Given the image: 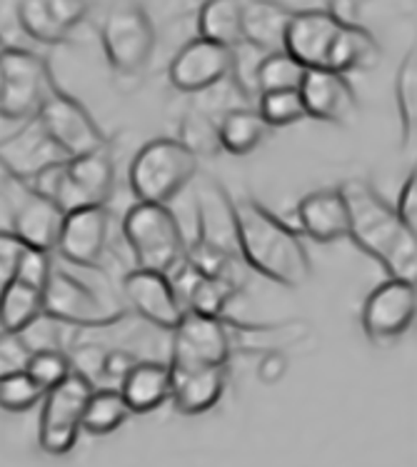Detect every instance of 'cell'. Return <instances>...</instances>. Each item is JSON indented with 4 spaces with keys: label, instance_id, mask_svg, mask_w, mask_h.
Segmentation results:
<instances>
[{
    "label": "cell",
    "instance_id": "obj_5",
    "mask_svg": "<svg viewBox=\"0 0 417 467\" xmlns=\"http://www.w3.org/2000/svg\"><path fill=\"white\" fill-rule=\"evenodd\" d=\"M198 175V158L178 138L142 145L130 165V188L138 202L168 205Z\"/></svg>",
    "mask_w": 417,
    "mask_h": 467
},
{
    "label": "cell",
    "instance_id": "obj_24",
    "mask_svg": "<svg viewBox=\"0 0 417 467\" xmlns=\"http://www.w3.org/2000/svg\"><path fill=\"white\" fill-rule=\"evenodd\" d=\"M120 395L130 412H152L172 395V370L168 363L141 360L120 380Z\"/></svg>",
    "mask_w": 417,
    "mask_h": 467
},
{
    "label": "cell",
    "instance_id": "obj_28",
    "mask_svg": "<svg viewBox=\"0 0 417 467\" xmlns=\"http://www.w3.org/2000/svg\"><path fill=\"white\" fill-rule=\"evenodd\" d=\"M380 63V46L378 40L372 38V33L362 26L348 28L342 26L338 43L332 48L330 63L328 70L330 73H340L348 76L352 70H370Z\"/></svg>",
    "mask_w": 417,
    "mask_h": 467
},
{
    "label": "cell",
    "instance_id": "obj_46",
    "mask_svg": "<svg viewBox=\"0 0 417 467\" xmlns=\"http://www.w3.org/2000/svg\"><path fill=\"white\" fill-rule=\"evenodd\" d=\"M0 333H3V327H0Z\"/></svg>",
    "mask_w": 417,
    "mask_h": 467
},
{
    "label": "cell",
    "instance_id": "obj_17",
    "mask_svg": "<svg viewBox=\"0 0 417 467\" xmlns=\"http://www.w3.org/2000/svg\"><path fill=\"white\" fill-rule=\"evenodd\" d=\"M233 50L195 38L178 50L171 66V83L182 93H205L230 78Z\"/></svg>",
    "mask_w": 417,
    "mask_h": 467
},
{
    "label": "cell",
    "instance_id": "obj_6",
    "mask_svg": "<svg viewBox=\"0 0 417 467\" xmlns=\"http://www.w3.org/2000/svg\"><path fill=\"white\" fill-rule=\"evenodd\" d=\"M36 120L47 135V140L56 145L68 161L98 153L108 148V135L95 123L86 105L68 96L63 88L53 86L47 93L46 103L40 105Z\"/></svg>",
    "mask_w": 417,
    "mask_h": 467
},
{
    "label": "cell",
    "instance_id": "obj_38",
    "mask_svg": "<svg viewBox=\"0 0 417 467\" xmlns=\"http://www.w3.org/2000/svg\"><path fill=\"white\" fill-rule=\"evenodd\" d=\"M33 345L26 335L18 333H0V380H5L10 375L28 370Z\"/></svg>",
    "mask_w": 417,
    "mask_h": 467
},
{
    "label": "cell",
    "instance_id": "obj_1",
    "mask_svg": "<svg viewBox=\"0 0 417 467\" xmlns=\"http://www.w3.org/2000/svg\"><path fill=\"white\" fill-rule=\"evenodd\" d=\"M240 258L247 267L285 287L305 285L313 275L303 238L250 195L233 201Z\"/></svg>",
    "mask_w": 417,
    "mask_h": 467
},
{
    "label": "cell",
    "instance_id": "obj_23",
    "mask_svg": "<svg viewBox=\"0 0 417 467\" xmlns=\"http://www.w3.org/2000/svg\"><path fill=\"white\" fill-rule=\"evenodd\" d=\"M290 18L293 10L285 8L283 3H270V0L243 3V43L263 50L266 56L283 53Z\"/></svg>",
    "mask_w": 417,
    "mask_h": 467
},
{
    "label": "cell",
    "instance_id": "obj_16",
    "mask_svg": "<svg viewBox=\"0 0 417 467\" xmlns=\"http://www.w3.org/2000/svg\"><path fill=\"white\" fill-rule=\"evenodd\" d=\"M110 210L105 208H83L66 215L57 253L70 263L83 267H100L105 250L110 243Z\"/></svg>",
    "mask_w": 417,
    "mask_h": 467
},
{
    "label": "cell",
    "instance_id": "obj_39",
    "mask_svg": "<svg viewBox=\"0 0 417 467\" xmlns=\"http://www.w3.org/2000/svg\"><path fill=\"white\" fill-rule=\"evenodd\" d=\"M23 250L26 245L10 230H0V290L8 285V280L16 273Z\"/></svg>",
    "mask_w": 417,
    "mask_h": 467
},
{
    "label": "cell",
    "instance_id": "obj_41",
    "mask_svg": "<svg viewBox=\"0 0 417 467\" xmlns=\"http://www.w3.org/2000/svg\"><path fill=\"white\" fill-rule=\"evenodd\" d=\"M138 363L141 360L133 353H128V350H105L103 363H100V375L120 382Z\"/></svg>",
    "mask_w": 417,
    "mask_h": 467
},
{
    "label": "cell",
    "instance_id": "obj_35",
    "mask_svg": "<svg viewBox=\"0 0 417 467\" xmlns=\"http://www.w3.org/2000/svg\"><path fill=\"white\" fill-rule=\"evenodd\" d=\"M181 135L178 138L190 153L200 158V155H215L220 150L218 143V123H213V118L208 113H200V110H190L182 118Z\"/></svg>",
    "mask_w": 417,
    "mask_h": 467
},
{
    "label": "cell",
    "instance_id": "obj_19",
    "mask_svg": "<svg viewBox=\"0 0 417 467\" xmlns=\"http://www.w3.org/2000/svg\"><path fill=\"white\" fill-rule=\"evenodd\" d=\"M198 245L215 253H223L228 258H240L237 245V225L233 198L228 191L215 181H205L198 191Z\"/></svg>",
    "mask_w": 417,
    "mask_h": 467
},
{
    "label": "cell",
    "instance_id": "obj_34",
    "mask_svg": "<svg viewBox=\"0 0 417 467\" xmlns=\"http://www.w3.org/2000/svg\"><path fill=\"white\" fill-rule=\"evenodd\" d=\"M257 100H260L257 113L266 120L267 128H285V125L300 123L303 118H308L300 90L266 93V96H260Z\"/></svg>",
    "mask_w": 417,
    "mask_h": 467
},
{
    "label": "cell",
    "instance_id": "obj_31",
    "mask_svg": "<svg viewBox=\"0 0 417 467\" xmlns=\"http://www.w3.org/2000/svg\"><path fill=\"white\" fill-rule=\"evenodd\" d=\"M18 20L30 38L46 43V46H60L70 36L53 16L50 0H20Z\"/></svg>",
    "mask_w": 417,
    "mask_h": 467
},
{
    "label": "cell",
    "instance_id": "obj_8",
    "mask_svg": "<svg viewBox=\"0 0 417 467\" xmlns=\"http://www.w3.org/2000/svg\"><path fill=\"white\" fill-rule=\"evenodd\" d=\"M95 385L83 372L73 370L66 380L43 395L38 440L47 455H68L83 432V412Z\"/></svg>",
    "mask_w": 417,
    "mask_h": 467
},
{
    "label": "cell",
    "instance_id": "obj_4",
    "mask_svg": "<svg viewBox=\"0 0 417 467\" xmlns=\"http://www.w3.org/2000/svg\"><path fill=\"white\" fill-rule=\"evenodd\" d=\"M123 235L138 270L172 275V270L185 260L188 240L171 205L135 202L125 213Z\"/></svg>",
    "mask_w": 417,
    "mask_h": 467
},
{
    "label": "cell",
    "instance_id": "obj_30",
    "mask_svg": "<svg viewBox=\"0 0 417 467\" xmlns=\"http://www.w3.org/2000/svg\"><path fill=\"white\" fill-rule=\"evenodd\" d=\"M305 70L295 57L287 53H273L263 57V63L257 67V98L266 93H283V90H300L303 86Z\"/></svg>",
    "mask_w": 417,
    "mask_h": 467
},
{
    "label": "cell",
    "instance_id": "obj_9",
    "mask_svg": "<svg viewBox=\"0 0 417 467\" xmlns=\"http://www.w3.org/2000/svg\"><path fill=\"white\" fill-rule=\"evenodd\" d=\"M53 273V255L26 248L18 267L0 290V327L5 333H28L43 317L47 277Z\"/></svg>",
    "mask_w": 417,
    "mask_h": 467
},
{
    "label": "cell",
    "instance_id": "obj_27",
    "mask_svg": "<svg viewBox=\"0 0 417 467\" xmlns=\"http://www.w3.org/2000/svg\"><path fill=\"white\" fill-rule=\"evenodd\" d=\"M270 135V128L253 108H233L220 118L218 143L220 150L230 155H247Z\"/></svg>",
    "mask_w": 417,
    "mask_h": 467
},
{
    "label": "cell",
    "instance_id": "obj_29",
    "mask_svg": "<svg viewBox=\"0 0 417 467\" xmlns=\"http://www.w3.org/2000/svg\"><path fill=\"white\" fill-rule=\"evenodd\" d=\"M133 412L125 405L123 395H120L118 388H100V390H93L90 400H88L86 412H83V430L88 435H95V438L110 435Z\"/></svg>",
    "mask_w": 417,
    "mask_h": 467
},
{
    "label": "cell",
    "instance_id": "obj_37",
    "mask_svg": "<svg viewBox=\"0 0 417 467\" xmlns=\"http://www.w3.org/2000/svg\"><path fill=\"white\" fill-rule=\"evenodd\" d=\"M263 57L266 53L263 50L253 48V46H237L233 50V66H230V78H233V83L240 90V96L243 98H257V67L263 63Z\"/></svg>",
    "mask_w": 417,
    "mask_h": 467
},
{
    "label": "cell",
    "instance_id": "obj_7",
    "mask_svg": "<svg viewBox=\"0 0 417 467\" xmlns=\"http://www.w3.org/2000/svg\"><path fill=\"white\" fill-rule=\"evenodd\" d=\"M53 86L56 78L38 53L8 46L0 56V118L33 120Z\"/></svg>",
    "mask_w": 417,
    "mask_h": 467
},
{
    "label": "cell",
    "instance_id": "obj_21",
    "mask_svg": "<svg viewBox=\"0 0 417 467\" xmlns=\"http://www.w3.org/2000/svg\"><path fill=\"white\" fill-rule=\"evenodd\" d=\"M300 228L318 243H335L350 235V215L340 188H323L305 195L297 205Z\"/></svg>",
    "mask_w": 417,
    "mask_h": 467
},
{
    "label": "cell",
    "instance_id": "obj_20",
    "mask_svg": "<svg viewBox=\"0 0 417 467\" xmlns=\"http://www.w3.org/2000/svg\"><path fill=\"white\" fill-rule=\"evenodd\" d=\"M305 113L315 120L348 123L358 110V98L348 76L330 70H308L300 86Z\"/></svg>",
    "mask_w": 417,
    "mask_h": 467
},
{
    "label": "cell",
    "instance_id": "obj_44",
    "mask_svg": "<svg viewBox=\"0 0 417 467\" xmlns=\"http://www.w3.org/2000/svg\"><path fill=\"white\" fill-rule=\"evenodd\" d=\"M18 181H20L18 175L10 171L8 165L3 162V158H0V198H3V195H5V192H8Z\"/></svg>",
    "mask_w": 417,
    "mask_h": 467
},
{
    "label": "cell",
    "instance_id": "obj_25",
    "mask_svg": "<svg viewBox=\"0 0 417 467\" xmlns=\"http://www.w3.org/2000/svg\"><path fill=\"white\" fill-rule=\"evenodd\" d=\"M228 382V368L172 372V402L182 415H203L215 408Z\"/></svg>",
    "mask_w": 417,
    "mask_h": 467
},
{
    "label": "cell",
    "instance_id": "obj_43",
    "mask_svg": "<svg viewBox=\"0 0 417 467\" xmlns=\"http://www.w3.org/2000/svg\"><path fill=\"white\" fill-rule=\"evenodd\" d=\"M328 13L332 18L338 20L340 26H348V28H355L360 26V3H352V0H340V3H330L328 5Z\"/></svg>",
    "mask_w": 417,
    "mask_h": 467
},
{
    "label": "cell",
    "instance_id": "obj_2",
    "mask_svg": "<svg viewBox=\"0 0 417 467\" xmlns=\"http://www.w3.org/2000/svg\"><path fill=\"white\" fill-rule=\"evenodd\" d=\"M350 215V235L358 248L388 270L390 277L415 285L417 277V238L410 233L395 208L382 201L368 181L345 182L340 188Z\"/></svg>",
    "mask_w": 417,
    "mask_h": 467
},
{
    "label": "cell",
    "instance_id": "obj_13",
    "mask_svg": "<svg viewBox=\"0 0 417 467\" xmlns=\"http://www.w3.org/2000/svg\"><path fill=\"white\" fill-rule=\"evenodd\" d=\"M3 201L10 208V233L30 250H40L53 255L60 240V230L66 223V213L56 202L30 191L28 185L18 181L10 188Z\"/></svg>",
    "mask_w": 417,
    "mask_h": 467
},
{
    "label": "cell",
    "instance_id": "obj_15",
    "mask_svg": "<svg viewBox=\"0 0 417 467\" xmlns=\"http://www.w3.org/2000/svg\"><path fill=\"white\" fill-rule=\"evenodd\" d=\"M340 30L342 26L332 18L328 8L297 13L293 10L285 33V53L295 57L305 70H328Z\"/></svg>",
    "mask_w": 417,
    "mask_h": 467
},
{
    "label": "cell",
    "instance_id": "obj_14",
    "mask_svg": "<svg viewBox=\"0 0 417 467\" xmlns=\"http://www.w3.org/2000/svg\"><path fill=\"white\" fill-rule=\"evenodd\" d=\"M417 290L412 283L388 277L372 290L362 307V327L370 340L388 345L408 333L415 323Z\"/></svg>",
    "mask_w": 417,
    "mask_h": 467
},
{
    "label": "cell",
    "instance_id": "obj_45",
    "mask_svg": "<svg viewBox=\"0 0 417 467\" xmlns=\"http://www.w3.org/2000/svg\"><path fill=\"white\" fill-rule=\"evenodd\" d=\"M5 48H8V43H5V38H3V33H0V56L5 53Z\"/></svg>",
    "mask_w": 417,
    "mask_h": 467
},
{
    "label": "cell",
    "instance_id": "obj_40",
    "mask_svg": "<svg viewBox=\"0 0 417 467\" xmlns=\"http://www.w3.org/2000/svg\"><path fill=\"white\" fill-rule=\"evenodd\" d=\"M398 218L402 220V225L410 230V233H415L417 235V178L415 172H410V178L402 185V191H400V202L398 208Z\"/></svg>",
    "mask_w": 417,
    "mask_h": 467
},
{
    "label": "cell",
    "instance_id": "obj_22",
    "mask_svg": "<svg viewBox=\"0 0 417 467\" xmlns=\"http://www.w3.org/2000/svg\"><path fill=\"white\" fill-rule=\"evenodd\" d=\"M0 158L23 182L30 181L36 172L53 165V162L68 161L66 155L47 140V135L43 133V128L36 118L30 120L26 130L8 138L5 143H0Z\"/></svg>",
    "mask_w": 417,
    "mask_h": 467
},
{
    "label": "cell",
    "instance_id": "obj_10",
    "mask_svg": "<svg viewBox=\"0 0 417 467\" xmlns=\"http://www.w3.org/2000/svg\"><path fill=\"white\" fill-rule=\"evenodd\" d=\"M105 56L120 76H135L151 63L155 50V26L141 3H120L108 10L100 26Z\"/></svg>",
    "mask_w": 417,
    "mask_h": 467
},
{
    "label": "cell",
    "instance_id": "obj_11",
    "mask_svg": "<svg viewBox=\"0 0 417 467\" xmlns=\"http://www.w3.org/2000/svg\"><path fill=\"white\" fill-rule=\"evenodd\" d=\"M233 355V340L225 317L185 313L178 327L172 330L171 370L190 372L205 368H228Z\"/></svg>",
    "mask_w": 417,
    "mask_h": 467
},
{
    "label": "cell",
    "instance_id": "obj_26",
    "mask_svg": "<svg viewBox=\"0 0 417 467\" xmlns=\"http://www.w3.org/2000/svg\"><path fill=\"white\" fill-rule=\"evenodd\" d=\"M200 38L220 48L235 50L243 46V3L240 0H210L198 13Z\"/></svg>",
    "mask_w": 417,
    "mask_h": 467
},
{
    "label": "cell",
    "instance_id": "obj_42",
    "mask_svg": "<svg viewBox=\"0 0 417 467\" xmlns=\"http://www.w3.org/2000/svg\"><path fill=\"white\" fill-rule=\"evenodd\" d=\"M50 10L57 23L70 33L88 16V3L83 0H50Z\"/></svg>",
    "mask_w": 417,
    "mask_h": 467
},
{
    "label": "cell",
    "instance_id": "obj_33",
    "mask_svg": "<svg viewBox=\"0 0 417 467\" xmlns=\"http://www.w3.org/2000/svg\"><path fill=\"white\" fill-rule=\"evenodd\" d=\"M38 382L43 392L53 390L56 385L66 380L68 375L73 372V363H70V355L66 350H57V348H36L30 355L28 370H26Z\"/></svg>",
    "mask_w": 417,
    "mask_h": 467
},
{
    "label": "cell",
    "instance_id": "obj_36",
    "mask_svg": "<svg viewBox=\"0 0 417 467\" xmlns=\"http://www.w3.org/2000/svg\"><path fill=\"white\" fill-rule=\"evenodd\" d=\"M43 388L30 378L28 372L10 375L5 380H0V408L10 412L30 410L36 402L43 400Z\"/></svg>",
    "mask_w": 417,
    "mask_h": 467
},
{
    "label": "cell",
    "instance_id": "obj_12",
    "mask_svg": "<svg viewBox=\"0 0 417 467\" xmlns=\"http://www.w3.org/2000/svg\"><path fill=\"white\" fill-rule=\"evenodd\" d=\"M43 317L78 325V327H100V325L120 320L123 310L115 307L110 300H105L98 290L86 285L83 280L70 275L68 270L53 265V273L47 277Z\"/></svg>",
    "mask_w": 417,
    "mask_h": 467
},
{
    "label": "cell",
    "instance_id": "obj_3",
    "mask_svg": "<svg viewBox=\"0 0 417 467\" xmlns=\"http://www.w3.org/2000/svg\"><path fill=\"white\" fill-rule=\"evenodd\" d=\"M30 191L56 202L66 215L83 208H105L115 191V161L110 150L60 161L26 181Z\"/></svg>",
    "mask_w": 417,
    "mask_h": 467
},
{
    "label": "cell",
    "instance_id": "obj_18",
    "mask_svg": "<svg viewBox=\"0 0 417 467\" xmlns=\"http://www.w3.org/2000/svg\"><path fill=\"white\" fill-rule=\"evenodd\" d=\"M123 290L135 313L145 317L155 327H162V330L172 333L182 320V315H185L181 300L175 296L171 275L135 267L125 275Z\"/></svg>",
    "mask_w": 417,
    "mask_h": 467
},
{
    "label": "cell",
    "instance_id": "obj_32",
    "mask_svg": "<svg viewBox=\"0 0 417 467\" xmlns=\"http://www.w3.org/2000/svg\"><path fill=\"white\" fill-rule=\"evenodd\" d=\"M395 98H398L400 125H402V140L405 145L415 140L417 128V57L415 48L410 50L395 80Z\"/></svg>",
    "mask_w": 417,
    "mask_h": 467
}]
</instances>
